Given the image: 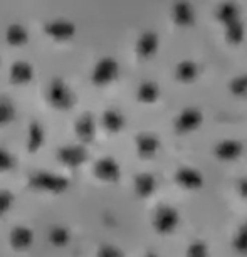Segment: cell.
Here are the masks:
<instances>
[{"label": "cell", "instance_id": "1", "mask_svg": "<svg viewBox=\"0 0 247 257\" xmlns=\"http://www.w3.org/2000/svg\"><path fill=\"white\" fill-rule=\"evenodd\" d=\"M67 185L66 180H62L59 177H54V175H49V173H39L32 178V187L36 188H44V190H54V192H59V190H64Z\"/></svg>", "mask_w": 247, "mask_h": 257}, {"label": "cell", "instance_id": "2", "mask_svg": "<svg viewBox=\"0 0 247 257\" xmlns=\"http://www.w3.org/2000/svg\"><path fill=\"white\" fill-rule=\"evenodd\" d=\"M49 99L56 108H67L71 104V94L61 81H54L49 89Z\"/></svg>", "mask_w": 247, "mask_h": 257}, {"label": "cell", "instance_id": "3", "mask_svg": "<svg viewBox=\"0 0 247 257\" xmlns=\"http://www.w3.org/2000/svg\"><path fill=\"white\" fill-rule=\"evenodd\" d=\"M59 158H61V162L66 165H77L84 158V152L77 147H67L64 150H61Z\"/></svg>", "mask_w": 247, "mask_h": 257}, {"label": "cell", "instance_id": "4", "mask_svg": "<svg viewBox=\"0 0 247 257\" xmlns=\"http://www.w3.org/2000/svg\"><path fill=\"white\" fill-rule=\"evenodd\" d=\"M32 242V234L31 230L24 229V227H19L12 232V244L17 249H26L27 245H31Z\"/></svg>", "mask_w": 247, "mask_h": 257}, {"label": "cell", "instance_id": "5", "mask_svg": "<svg viewBox=\"0 0 247 257\" xmlns=\"http://www.w3.org/2000/svg\"><path fill=\"white\" fill-rule=\"evenodd\" d=\"M47 32H49L51 36H54L56 39H66L74 32V29L67 22H54V24H49Z\"/></svg>", "mask_w": 247, "mask_h": 257}, {"label": "cell", "instance_id": "6", "mask_svg": "<svg viewBox=\"0 0 247 257\" xmlns=\"http://www.w3.org/2000/svg\"><path fill=\"white\" fill-rule=\"evenodd\" d=\"M32 76V69L31 66L26 64V62H17L12 69V81L14 82H27Z\"/></svg>", "mask_w": 247, "mask_h": 257}, {"label": "cell", "instance_id": "7", "mask_svg": "<svg viewBox=\"0 0 247 257\" xmlns=\"http://www.w3.org/2000/svg\"><path fill=\"white\" fill-rule=\"evenodd\" d=\"M7 37H9V42H11V44H24V42H26V39H27V34H26V31H24L22 27L12 26L11 31H9Z\"/></svg>", "mask_w": 247, "mask_h": 257}, {"label": "cell", "instance_id": "8", "mask_svg": "<svg viewBox=\"0 0 247 257\" xmlns=\"http://www.w3.org/2000/svg\"><path fill=\"white\" fill-rule=\"evenodd\" d=\"M41 143H42V130H41V126H39L37 123H34L32 124V128H31V152H36V150L41 147Z\"/></svg>", "mask_w": 247, "mask_h": 257}, {"label": "cell", "instance_id": "9", "mask_svg": "<svg viewBox=\"0 0 247 257\" xmlns=\"http://www.w3.org/2000/svg\"><path fill=\"white\" fill-rule=\"evenodd\" d=\"M51 239H52L54 244L62 245V244H66V242H67V232L64 229H61V227H56V229L51 232Z\"/></svg>", "mask_w": 247, "mask_h": 257}, {"label": "cell", "instance_id": "10", "mask_svg": "<svg viewBox=\"0 0 247 257\" xmlns=\"http://www.w3.org/2000/svg\"><path fill=\"white\" fill-rule=\"evenodd\" d=\"M14 118V108L9 103H0V123H7Z\"/></svg>", "mask_w": 247, "mask_h": 257}, {"label": "cell", "instance_id": "11", "mask_svg": "<svg viewBox=\"0 0 247 257\" xmlns=\"http://www.w3.org/2000/svg\"><path fill=\"white\" fill-rule=\"evenodd\" d=\"M14 167V160L12 157L9 155L7 152H4V150H0V170H9Z\"/></svg>", "mask_w": 247, "mask_h": 257}, {"label": "cell", "instance_id": "12", "mask_svg": "<svg viewBox=\"0 0 247 257\" xmlns=\"http://www.w3.org/2000/svg\"><path fill=\"white\" fill-rule=\"evenodd\" d=\"M77 132L81 137H93V124L89 123V119H82L77 126Z\"/></svg>", "mask_w": 247, "mask_h": 257}, {"label": "cell", "instance_id": "13", "mask_svg": "<svg viewBox=\"0 0 247 257\" xmlns=\"http://www.w3.org/2000/svg\"><path fill=\"white\" fill-rule=\"evenodd\" d=\"M11 205H12V195L7 192H2L0 193V215H2Z\"/></svg>", "mask_w": 247, "mask_h": 257}]
</instances>
